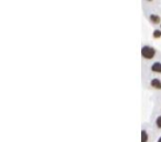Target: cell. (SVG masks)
<instances>
[{"mask_svg":"<svg viewBox=\"0 0 161 142\" xmlns=\"http://www.w3.org/2000/svg\"><path fill=\"white\" fill-rule=\"evenodd\" d=\"M155 53H156L155 49L149 46H145L143 49H141V55H143V58H146V59H152L155 57Z\"/></svg>","mask_w":161,"mask_h":142,"instance_id":"cell-1","label":"cell"},{"mask_svg":"<svg viewBox=\"0 0 161 142\" xmlns=\"http://www.w3.org/2000/svg\"><path fill=\"white\" fill-rule=\"evenodd\" d=\"M151 70L153 72H161V63L160 62H155L151 67Z\"/></svg>","mask_w":161,"mask_h":142,"instance_id":"cell-2","label":"cell"},{"mask_svg":"<svg viewBox=\"0 0 161 142\" xmlns=\"http://www.w3.org/2000/svg\"><path fill=\"white\" fill-rule=\"evenodd\" d=\"M151 86L157 88V89H161V81L159 79H153L151 81Z\"/></svg>","mask_w":161,"mask_h":142,"instance_id":"cell-3","label":"cell"},{"mask_svg":"<svg viewBox=\"0 0 161 142\" xmlns=\"http://www.w3.org/2000/svg\"><path fill=\"white\" fill-rule=\"evenodd\" d=\"M147 140H148V134L143 130V131H141V142H147Z\"/></svg>","mask_w":161,"mask_h":142,"instance_id":"cell-4","label":"cell"},{"mask_svg":"<svg viewBox=\"0 0 161 142\" xmlns=\"http://www.w3.org/2000/svg\"><path fill=\"white\" fill-rule=\"evenodd\" d=\"M150 19H151V21L156 22V23L160 21V17H158V16H155V15H151V16H150Z\"/></svg>","mask_w":161,"mask_h":142,"instance_id":"cell-5","label":"cell"},{"mask_svg":"<svg viewBox=\"0 0 161 142\" xmlns=\"http://www.w3.org/2000/svg\"><path fill=\"white\" fill-rule=\"evenodd\" d=\"M156 123H157V127L161 128V115H159V117L157 118V120H156Z\"/></svg>","mask_w":161,"mask_h":142,"instance_id":"cell-6","label":"cell"},{"mask_svg":"<svg viewBox=\"0 0 161 142\" xmlns=\"http://www.w3.org/2000/svg\"><path fill=\"white\" fill-rule=\"evenodd\" d=\"M153 36H155L156 38L160 37V36H161V31L160 30H156L155 32H153Z\"/></svg>","mask_w":161,"mask_h":142,"instance_id":"cell-7","label":"cell"},{"mask_svg":"<svg viewBox=\"0 0 161 142\" xmlns=\"http://www.w3.org/2000/svg\"><path fill=\"white\" fill-rule=\"evenodd\" d=\"M158 142H161V138H160V139L158 140Z\"/></svg>","mask_w":161,"mask_h":142,"instance_id":"cell-8","label":"cell"}]
</instances>
